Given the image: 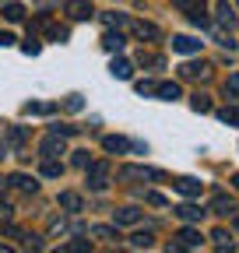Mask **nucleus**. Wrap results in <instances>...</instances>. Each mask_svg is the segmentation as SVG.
Listing matches in <instances>:
<instances>
[{"label": "nucleus", "mask_w": 239, "mask_h": 253, "mask_svg": "<svg viewBox=\"0 0 239 253\" xmlns=\"http://www.w3.org/2000/svg\"><path fill=\"white\" fill-rule=\"evenodd\" d=\"M88 190H106L109 183V166L106 162H88Z\"/></svg>", "instance_id": "nucleus-1"}, {"label": "nucleus", "mask_w": 239, "mask_h": 253, "mask_svg": "<svg viewBox=\"0 0 239 253\" xmlns=\"http://www.w3.org/2000/svg\"><path fill=\"white\" fill-rule=\"evenodd\" d=\"M120 179H123V183H134V179H165V172L144 169V166H123V169H120Z\"/></svg>", "instance_id": "nucleus-2"}, {"label": "nucleus", "mask_w": 239, "mask_h": 253, "mask_svg": "<svg viewBox=\"0 0 239 253\" xmlns=\"http://www.w3.org/2000/svg\"><path fill=\"white\" fill-rule=\"evenodd\" d=\"M92 14H95L92 0H67V18L71 21H88Z\"/></svg>", "instance_id": "nucleus-3"}, {"label": "nucleus", "mask_w": 239, "mask_h": 253, "mask_svg": "<svg viewBox=\"0 0 239 253\" xmlns=\"http://www.w3.org/2000/svg\"><path fill=\"white\" fill-rule=\"evenodd\" d=\"M179 78H187V81H204V78H211V63H183L179 67Z\"/></svg>", "instance_id": "nucleus-4"}, {"label": "nucleus", "mask_w": 239, "mask_h": 253, "mask_svg": "<svg viewBox=\"0 0 239 253\" xmlns=\"http://www.w3.org/2000/svg\"><path fill=\"white\" fill-rule=\"evenodd\" d=\"M39 151H42V158H60V155H64V137H60V134H49V137L39 144Z\"/></svg>", "instance_id": "nucleus-5"}, {"label": "nucleus", "mask_w": 239, "mask_h": 253, "mask_svg": "<svg viewBox=\"0 0 239 253\" xmlns=\"http://www.w3.org/2000/svg\"><path fill=\"white\" fill-rule=\"evenodd\" d=\"M102 148H106L109 155H127V151H130V141L120 137V134H106V137H102Z\"/></svg>", "instance_id": "nucleus-6"}, {"label": "nucleus", "mask_w": 239, "mask_h": 253, "mask_svg": "<svg viewBox=\"0 0 239 253\" xmlns=\"http://www.w3.org/2000/svg\"><path fill=\"white\" fill-rule=\"evenodd\" d=\"M172 186H176L183 197H200V186H204V183H200V179H194V176H179Z\"/></svg>", "instance_id": "nucleus-7"}, {"label": "nucleus", "mask_w": 239, "mask_h": 253, "mask_svg": "<svg viewBox=\"0 0 239 253\" xmlns=\"http://www.w3.org/2000/svg\"><path fill=\"white\" fill-rule=\"evenodd\" d=\"M109 74H113L116 81H130V74H134V63H130V60H123V56H116V60L109 63Z\"/></svg>", "instance_id": "nucleus-8"}, {"label": "nucleus", "mask_w": 239, "mask_h": 253, "mask_svg": "<svg viewBox=\"0 0 239 253\" xmlns=\"http://www.w3.org/2000/svg\"><path fill=\"white\" fill-rule=\"evenodd\" d=\"M155 95L165 99V102H176L179 95H183V88H179V81H162V84H155Z\"/></svg>", "instance_id": "nucleus-9"}, {"label": "nucleus", "mask_w": 239, "mask_h": 253, "mask_svg": "<svg viewBox=\"0 0 239 253\" xmlns=\"http://www.w3.org/2000/svg\"><path fill=\"white\" fill-rule=\"evenodd\" d=\"M172 49L183 53V56H190V53H200V42H197L194 36H176V39H172Z\"/></svg>", "instance_id": "nucleus-10"}, {"label": "nucleus", "mask_w": 239, "mask_h": 253, "mask_svg": "<svg viewBox=\"0 0 239 253\" xmlns=\"http://www.w3.org/2000/svg\"><path fill=\"white\" fill-rule=\"evenodd\" d=\"M113 221H116V225H137L141 211L137 208H120V211H113Z\"/></svg>", "instance_id": "nucleus-11"}, {"label": "nucleus", "mask_w": 239, "mask_h": 253, "mask_svg": "<svg viewBox=\"0 0 239 253\" xmlns=\"http://www.w3.org/2000/svg\"><path fill=\"white\" fill-rule=\"evenodd\" d=\"M60 208H64L67 214H78V211H81V194H74V190H64V194H60Z\"/></svg>", "instance_id": "nucleus-12"}, {"label": "nucleus", "mask_w": 239, "mask_h": 253, "mask_svg": "<svg viewBox=\"0 0 239 253\" xmlns=\"http://www.w3.org/2000/svg\"><path fill=\"white\" fill-rule=\"evenodd\" d=\"M130 28H134L137 39H159V28L152 21H130Z\"/></svg>", "instance_id": "nucleus-13"}, {"label": "nucleus", "mask_w": 239, "mask_h": 253, "mask_svg": "<svg viewBox=\"0 0 239 253\" xmlns=\"http://www.w3.org/2000/svg\"><path fill=\"white\" fill-rule=\"evenodd\" d=\"M172 211H176L179 221H200V218H204V211L194 208V204H179V208H172Z\"/></svg>", "instance_id": "nucleus-14"}, {"label": "nucleus", "mask_w": 239, "mask_h": 253, "mask_svg": "<svg viewBox=\"0 0 239 253\" xmlns=\"http://www.w3.org/2000/svg\"><path fill=\"white\" fill-rule=\"evenodd\" d=\"M7 183H14L18 190H25V194H36V190H39V183H36L32 176H21V172H14V176H11Z\"/></svg>", "instance_id": "nucleus-15"}, {"label": "nucleus", "mask_w": 239, "mask_h": 253, "mask_svg": "<svg viewBox=\"0 0 239 253\" xmlns=\"http://www.w3.org/2000/svg\"><path fill=\"white\" fill-rule=\"evenodd\" d=\"M123 42H127V39L120 36V28H116V32H106V36H102V46H106L109 53H120V49H123Z\"/></svg>", "instance_id": "nucleus-16"}, {"label": "nucleus", "mask_w": 239, "mask_h": 253, "mask_svg": "<svg viewBox=\"0 0 239 253\" xmlns=\"http://www.w3.org/2000/svg\"><path fill=\"white\" fill-rule=\"evenodd\" d=\"M92 236H95V239H106V243H116V239H120V225H95Z\"/></svg>", "instance_id": "nucleus-17"}, {"label": "nucleus", "mask_w": 239, "mask_h": 253, "mask_svg": "<svg viewBox=\"0 0 239 253\" xmlns=\"http://www.w3.org/2000/svg\"><path fill=\"white\" fill-rule=\"evenodd\" d=\"M130 246H134V250H152V246H155V236H152V232H134V236H130Z\"/></svg>", "instance_id": "nucleus-18"}, {"label": "nucleus", "mask_w": 239, "mask_h": 253, "mask_svg": "<svg viewBox=\"0 0 239 253\" xmlns=\"http://www.w3.org/2000/svg\"><path fill=\"white\" fill-rule=\"evenodd\" d=\"M179 246H183V250L200 246V232H197V229H183V232H179Z\"/></svg>", "instance_id": "nucleus-19"}, {"label": "nucleus", "mask_w": 239, "mask_h": 253, "mask_svg": "<svg viewBox=\"0 0 239 253\" xmlns=\"http://www.w3.org/2000/svg\"><path fill=\"white\" fill-rule=\"evenodd\" d=\"M211 211H215V214H232V211H236V204H232L225 194H218V197L211 201Z\"/></svg>", "instance_id": "nucleus-20"}, {"label": "nucleus", "mask_w": 239, "mask_h": 253, "mask_svg": "<svg viewBox=\"0 0 239 253\" xmlns=\"http://www.w3.org/2000/svg\"><path fill=\"white\" fill-rule=\"evenodd\" d=\"M102 21H106V28H127V25H130V21H127V14H120V11L102 14Z\"/></svg>", "instance_id": "nucleus-21"}, {"label": "nucleus", "mask_w": 239, "mask_h": 253, "mask_svg": "<svg viewBox=\"0 0 239 253\" xmlns=\"http://www.w3.org/2000/svg\"><path fill=\"white\" fill-rule=\"evenodd\" d=\"M4 18H7L11 25H18V21L25 18V7H21V4H4Z\"/></svg>", "instance_id": "nucleus-22"}, {"label": "nucleus", "mask_w": 239, "mask_h": 253, "mask_svg": "<svg viewBox=\"0 0 239 253\" xmlns=\"http://www.w3.org/2000/svg\"><path fill=\"white\" fill-rule=\"evenodd\" d=\"M218 120H222V123L239 126V106H225V109H218Z\"/></svg>", "instance_id": "nucleus-23"}, {"label": "nucleus", "mask_w": 239, "mask_h": 253, "mask_svg": "<svg viewBox=\"0 0 239 253\" xmlns=\"http://www.w3.org/2000/svg\"><path fill=\"white\" fill-rule=\"evenodd\" d=\"M60 172H64V166H60V162H56V158H46V162H42V176H49V179H56Z\"/></svg>", "instance_id": "nucleus-24"}, {"label": "nucleus", "mask_w": 239, "mask_h": 253, "mask_svg": "<svg viewBox=\"0 0 239 253\" xmlns=\"http://www.w3.org/2000/svg\"><path fill=\"white\" fill-rule=\"evenodd\" d=\"M46 36H49L53 42H67V28H56V25L46 21Z\"/></svg>", "instance_id": "nucleus-25"}, {"label": "nucleus", "mask_w": 239, "mask_h": 253, "mask_svg": "<svg viewBox=\"0 0 239 253\" xmlns=\"http://www.w3.org/2000/svg\"><path fill=\"white\" fill-rule=\"evenodd\" d=\"M211 239H215V246H218V250H229V246H232V239H229V232H225V229H215V232H211Z\"/></svg>", "instance_id": "nucleus-26"}, {"label": "nucleus", "mask_w": 239, "mask_h": 253, "mask_svg": "<svg viewBox=\"0 0 239 253\" xmlns=\"http://www.w3.org/2000/svg\"><path fill=\"white\" fill-rule=\"evenodd\" d=\"M225 95H229V99H236V102H239V74H232V78L225 81Z\"/></svg>", "instance_id": "nucleus-27"}, {"label": "nucleus", "mask_w": 239, "mask_h": 253, "mask_svg": "<svg viewBox=\"0 0 239 253\" xmlns=\"http://www.w3.org/2000/svg\"><path fill=\"white\" fill-rule=\"evenodd\" d=\"M197 113H211V99H207V95H194V102H190Z\"/></svg>", "instance_id": "nucleus-28"}, {"label": "nucleus", "mask_w": 239, "mask_h": 253, "mask_svg": "<svg viewBox=\"0 0 239 253\" xmlns=\"http://www.w3.org/2000/svg\"><path fill=\"white\" fill-rule=\"evenodd\" d=\"M215 14H218V21H225V25H232V21H236V14H232V7L225 4V0L218 4V11H215Z\"/></svg>", "instance_id": "nucleus-29"}, {"label": "nucleus", "mask_w": 239, "mask_h": 253, "mask_svg": "<svg viewBox=\"0 0 239 253\" xmlns=\"http://www.w3.org/2000/svg\"><path fill=\"white\" fill-rule=\"evenodd\" d=\"M64 250H67V253H84V250H92V243H88V239H74V243H67Z\"/></svg>", "instance_id": "nucleus-30"}, {"label": "nucleus", "mask_w": 239, "mask_h": 253, "mask_svg": "<svg viewBox=\"0 0 239 253\" xmlns=\"http://www.w3.org/2000/svg\"><path fill=\"white\" fill-rule=\"evenodd\" d=\"M137 63H141V67H162V60H159V56H152V53H141V56H137Z\"/></svg>", "instance_id": "nucleus-31"}, {"label": "nucleus", "mask_w": 239, "mask_h": 253, "mask_svg": "<svg viewBox=\"0 0 239 253\" xmlns=\"http://www.w3.org/2000/svg\"><path fill=\"white\" fill-rule=\"evenodd\" d=\"M53 134H60V137H74V134H78V126H67V123H60V126H53Z\"/></svg>", "instance_id": "nucleus-32"}, {"label": "nucleus", "mask_w": 239, "mask_h": 253, "mask_svg": "<svg viewBox=\"0 0 239 253\" xmlns=\"http://www.w3.org/2000/svg\"><path fill=\"white\" fill-rule=\"evenodd\" d=\"M84 102H81V95H67V102H64V109H71V113H78Z\"/></svg>", "instance_id": "nucleus-33"}, {"label": "nucleus", "mask_w": 239, "mask_h": 253, "mask_svg": "<svg viewBox=\"0 0 239 253\" xmlns=\"http://www.w3.org/2000/svg\"><path fill=\"white\" fill-rule=\"evenodd\" d=\"M7 137H11V144L18 148V144L25 141V130H21V126H11V130H7Z\"/></svg>", "instance_id": "nucleus-34"}, {"label": "nucleus", "mask_w": 239, "mask_h": 253, "mask_svg": "<svg viewBox=\"0 0 239 253\" xmlns=\"http://www.w3.org/2000/svg\"><path fill=\"white\" fill-rule=\"evenodd\" d=\"M71 162H74L78 169H84L88 162H92V158H88V151H74V158H71Z\"/></svg>", "instance_id": "nucleus-35"}, {"label": "nucleus", "mask_w": 239, "mask_h": 253, "mask_svg": "<svg viewBox=\"0 0 239 253\" xmlns=\"http://www.w3.org/2000/svg\"><path fill=\"white\" fill-rule=\"evenodd\" d=\"M137 95H155V81H137Z\"/></svg>", "instance_id": "nucleus-36"}, {"label": "nucleus", "mask_w": 239, "mask_h": 253, "mask_svg": "<svg viewBox=\"0 0 239 253\" xmlns=\"http://www.w3.org/2000/svg\"><path fill=\"white\" fill-rule=\"evenodd\" d=\"M11 218H14V208L0 201V221H11Z\"/></svg>", "instance_id": "nucleus-37"}, {"label": "nucleus", "mask_w": 239, "mask_h": 253, "mask_svg": "<svg viewBox=\"0 0 239 253\" xmlns=\"http://www.w3.org/2000/svg\"><path fill=\"white\" fill-rule=\"evenodd\" d=\"M21 49H25V53H28V56H36V53H39V42H36V39H28V42H25V46H21Z\"/></svg>", "instance_id": "nucleus-38"}, {"label": "nucleus", "mask_w": 239, "mask_h": 253, "mask_svg": "<svg viewBox=\"0 0 239 253\" xmlns=\"http://www.w3.org/2000/svg\"><path fill=\"white\" fill-rule=\"evenodd\" d=\"M148 204H155V208H165V197H162V194H148Z\"/></svg>", "instance_id": "nucleus-39"}, {"label": "nucleus", "mask_w": 239, "mask_h": 253, "mask_svg": "<svg viewBox=\"0 0 239 253\" xmlns=\"http://www.w3.org/2000/svg\"><path fill=\"white\" fill-rule=\"evenodd\" d=\"M14 42V36H11V32H0V46H11Z\"/></svg>", "instance_id": "nucleus-40"}, {"label": "nucleus", "mask_w": 239, "mask_h": 253, "mask_svg": "<svg viewBox=\"0 0 239 253\" xmlns=\"http://www.w3.org/2000/svg\"><path fill=\"white\" fill-rule=\"evenodd\" d=\"M232 186H236V190H239V172H236V176H232Z\"/></svg>", "instance_id": "nucleus-41"}, {"label": "nucleus", "mask_w": 239, "mask_h": 253, "mask_svg": "<svg viewBox=\"0 0 239 253\" xmlns=\"http://www.w3.org/2000/svg\"><path fill=\"white\" fill-rule=\"evenodd\" d=\"M232 225H236V232H239V218H236V221H232Z\"/></svg>", "instance_id": "nucleus-42"}, {"label": "nucleus", "mask_w": 239, "mask_h": 253, "mask_svg": "<svg viewBox=\"0 0 239 253\" xmlns=\"http://www.w3.org/2000/svg\"><path fill=\"white\" fill-rule=\"evenodd\" d=\"M0 158H4V148H0Z\"/></svg>", "instance_id": "nucleus-43"}]
</instances>
